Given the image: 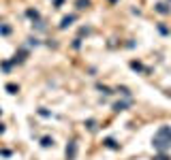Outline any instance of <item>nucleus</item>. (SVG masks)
I'll return each mask as SVG.
<instances>
[{
    "instance_id": "nucleus-1",
    "label": "nucleus",
    "mask_w": 171,
    "mask_h": 160,
    "mask_svg": "<svg viewBox=\"0 0 171 160\" xmlns=\"http://www.w3.org/2000/svg\"><path fill=\"white\" fill-rule=\"evenodd\" d=\"M152 147L158 149L160 154L171 147V128L169 126H160L158 128V132L154 134V139H152Z\"/></svg>"
},
{
    "instance_id": "nucleus-2",
    "label": "nucleus",
    "mask_w": 171,
    "mask_h": 160,
    "mask_svg": "<svg viewBox=\"0 0 171 160\" xmlns=\"http://www.w3.org/2000/svg\"><path fill=\"white\" fill-rule=\"evenodd\" d=\"M75 152H77V143H75V141H71V143L66 145V158L73 160V158H75Z\"/></svg>"
},
{
    "instance_id": "nucleus-3",
    "label": "nucleus",
    "mask_w": 171,
    "mask_h": 160,
    "mask_svg": "<svg viewBox=\"0 0 171 160\" xmlns=\"http://www.w3.org/2000/svg\"><path fill=\"white\" fill-rule=\"evenodd\" d=\"M73 21H75V15H66L64 19H62V24H60V28L64 30V28H68L71 24H73Z\"/></svg>"
},
{
    "instance_id": "nucleus-4",
    "label": "nucleus",
    "mask_w": 171,
    "mask_h": 160,
    "mask_svg": "<svg viewBox=\"0 0 171 160\" xmlns=\"http://www.w3.org/2000/svg\"><path fill=\"white\" fill-rule=\"evenodd\" d=\"M156 11H158V13H163V15H167V13H169L171 9H169V7H167L165 2H158V5H156Z\"/></svg>"
},
{
    "instance_id": "nucleus-5",
    "label": "nucleus",
    "mask_w": 171,
    "mask_h": 160,
    "mask_svg": "<svg viewBox=\"0 0 171 160\" xmlns=\"http://www.w3.org/2000/svg\"><path fill=\"white\" fill-rule=\"evenodd\" d=\"M103 143H105V147H109V149H118V147H120V145H118L113 139H105Z\"/></svg>"
},
{
    "instance_id": "nucleus-6",
    "label": "nucleus",
    "mask_w": 171,
    "mask_h": 160,
    "mask_svg": "<svg viewBox=\"0 0 171 160\" xmlns=\"http://www.w3.org/2000/svg\"><path fill=\"white\" fill-rule=\"evenodd\" d=\"M126 107H128V103H116L113 111H126Z\"/></svg>"
},
{
    "instance_id": "nucleus-7",
    "label": "nucleus",
    "mask_w": 171,
    "mask_h": 160,
    "mask_svg": "<svg viewBox=\"0 0 171 160\" xmlns=\"http://www.w3.org/2000/svg\"><path fill=\"white\" fill-rule=\"evenodd\" d=\"M41 145H43V147H52V145H54V139H49V137H45V139L41 141Z\"/></svg>"
},
{
    "instance_id": "nucleus-8",
    "label": "nucleus",
    "mask_w": 171,
    "mask_h": 160,
    "mask_svg": "<svg viewBox=\"0 0 171 160\" xmlns=\"http://www.w3.org/2000/svg\"><path fill=\"white\" fill-rule=\"evenodd\" d=\"M28 17H30V19H34V21H39V11H32V9H28Z\"/></svg>"
},
{
    "instance_id": "nucleus-9",
    "label": "nucleus",
    "mask_w": 171,
    "mask_h": 160,
    "mask_svg": "<svg viewBox=\"0 0 171 160\" xmlns=\"http://www.w3.org/2000/svg\"><path fill=\"white\" fill-rule=\"evenodd\" d=\"M131 66L135 68V71H145V73H148V68H143V66H141L139 62H131Z\"/></svg>"
},
{
    "instance_id": "nucleus-10",
    "label": "nucleus",
    "mask_w": 171,
    "mask_h": 160,
    "mask_svg": "<svg viewBox=\"0 0 171 160\" xmlns=\"http://www.w3.org/2000/svg\"><path fill=\"white\" fill-rule=\"evenodd\" d=\"M88 5H90V0H77V7L79 9H86Z\"/></svg>"
},
{
    "instance_id": "nucleus-11",
    "label": "nucleus",
    "mask_w": 171,
    "mask_h": 160,
    "mask_svg": "<svg viewBox=\"0 0 171 160\" xmlns=\"http://www.w3.org/2000/svg\"><path fill=\"white\" fill-rule=\"evenodd\" d=\"M99 90H101V92H103V94H113V92H111V90H109L107 85H99Z\"/></svg>"
},
{
    "instance_id": "nucleus-12",
    "label": "nucleus",
    "mask_w": 171,
    "mask_h": 160,
    "mask_svg": "<svg viewBox=\"0 0 171 160\" xmlns=\"http://www.w3.org/2000/svg\"><path fill=\"white\" fill-rule=\"evenodd\" d=\"M118 92H120V94H124V96H128V94H131V92H128V88H124V85L118 88Z\"/></svg>"
},
{
    "instance_id": "nucleus-13",
    "label": "nucleus",
    "mask_w": 171,
    "mask_h": 160,
    "mask_svg": "<svg viewBox=\"0 0 171 160\" xmlns=\"http://www.w3.org/2000/svg\"><path fill=\"white\" fill-rule=\"evenodd\" d=\"M7 90H9V92H11V94H15V92H17V85H13V83H9V85H7Z\"/></svg>"
},
{
    "instance_id": "nucleus-14",
    "label": "nucleus",
    "mask_w": 171,
    "mask_h": 160,
    "mask_svg": "<svg viewBox=\"0 0 171 160\" xmlns=\"http://www.w3.org/2000/svg\"><path fill=\"white\" fill-rule=\"evenodd\" d=\"M0 32H2V34H9L11 28H9V26H0Z\"/></svg>"
},
{
    "instance_id": "nucleus-15",
    "label": "nucleus",
    "mask_w": 171,
    "mask_h": 160,
    "mask_svg": "<svg viewBox=\"0 0 171 160\" xmlns=\"http://www.w3.org/2000/svg\"><path fill=\"white\" fill-rule=\"evenodd\" d=\"M86 126H88L90 130H94V128H96V126H94V120H88V122H86Z\"/></svg>"
},
{
    "instance_id": "nucleus-16",
    "label": "nucleus",
    "mask_w": 171,
    "mask_h": 160,
    "mask_svg": "<svg viewBox=\"0 0 171 160\" xmlns=\"http://www.w3.org/2000/svg\"><path fill=\"white\" fill-rule=\"evenodd\" d=\"M154 160H169V158H167L165 154H160V156H158V158H154Z\"/></svg>"
},
{
    "instance_id": "nucleus-17",
    "label": "nucleus",
    "mask_w": 171,
    "mask_h": 160,
    "mask_svg": "<svg viewBox=\"0 0 171 160\" xmlns=\"http://www.w3.org/2000/svg\"><path fill=\"white\" fill-rule=\"evenodd\" d=\"M62 5V0H56V7H60Z\"/></svg>"
}]
</instances>
